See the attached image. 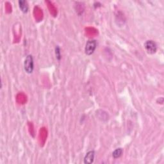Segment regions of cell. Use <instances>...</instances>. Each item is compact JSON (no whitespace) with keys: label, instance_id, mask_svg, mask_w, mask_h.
Segmentation results:
<instances>
[{"label":"cell","instance_id":"6da1fadb","mask_svg":"<svg viewBox=\"0 0 164 164\" xmlns=\"http://www.w3.org/2000/svg\"><path fill=\"white\" fill-rule=\"evenodd\" d=\"M24 69L25 72L28 74L33 72L34 69V62L32 55H29L26 57L24 62Z\"/></svg>","mask_w":164,"mask_h":164},{"label":"cell","instance_id":"7a4b0ae2","mask_svg":"<svg viewBox=\"0 0 164 164\" xmlns=\"http://www.w3.org/2000/svg\"><path fill=\"white\" fill-rule=\"evenodd\" d=\"M97 46H98V43H97V41L96 40H91L87 41L85 48V52L86 55H91L92 54H93L97 48Z\"/></svg>","mask_w":164,"mask_h":164},{"label":"cell","instance_id":"3957f363","mask_svg":"<svg viewBox=\"0 0 164 164\" xmlns=\"http://www.w3.org/2000/svg\"><path fill=\"white\" fill-rule=\"evenodd\" d=\"M144 48L149 54H154L157 51V46L156 43L151 40L147 41L144 44Z\"/></svg>","mask_w":164,"mask_h":164},{"label":"cell","instance_id":"277c9868","mask_svg":"<svg viewBox=\"0 0 164 164\" xmlns=\"http://www.w3.org/2000/svg\"><path fill=\"white\" fill-rule=\"evenodd\" d=\"M95 157V151H88L84 157V163L85 164H91L94 162Z\"/></svg>","mask_w":164,"mask_h":164},{"label":"cell","instance_id":"5b68a950","mask_svg":"<svg viewBox=\"0 0 164 164\" xmlns=\"http://www.w3.org/2000/svg\"><path fill=\"white\" fill-rule=\"evenodd\" d=\"M19 6L21 10L23 13H27L28 10V3L25 0H21L19 1Z\"/></svg>","mask_w":164,"mask_h":164},{"label":"cell","instance_id":"8992f818","mask_svg":"<svg viewBox=\"0 0 164 164\" xmlns=\"http://www.w3.org/2000/svg\"><path fill=\"white\" fill-rule=\"evenodd\" d=\"M123 153V150L122 148L119 147V148L116 149V150L112 153L113 158H115V159H117V158H119L122 155Z\"/></svg>","mask_w":164,"mask_h":164},{"label":"cell","instance_id":"52a82bcc","mask_svg":"<svg viewBox=\"0 0 164 164\" xmlns=\"http://www.w3.org/2000/svg\"><path fill=\"white\" fill-rule=\"evenodd\" d=\"M55 53H56V57L60 61L61 58V49H60V48L57 46L56 49H55Z\"/></svg>","mask_w":164,"mask_h":164}]
</instances>
